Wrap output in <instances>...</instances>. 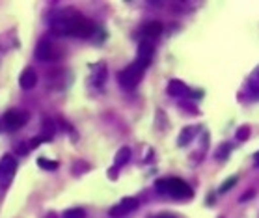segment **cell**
I'll return each mask as SVG.
<instances>
[{
    "label": "cell",
    "instance_id": "cell-10",
    "mask_svg": "<svg viewBox=\"0 0 259 218\" xmlns=\"http://www.w3.org/2000/svg\"><path fill=\"white\" fill-rule=\"evenodd\" d=\"M17 170V160L13 159L12 155H4L0 160V173L6 177H12Z\"/></svg>",
    "mask_w": 259,
    "mask_h": 218
},
{
    "label": "cell",
    "instance_id": "cell-4",
    "mask_svg": "<svg viewBox=\"0 0 259 218\" xmlns=\"http://www.w3.org/2000/svg\"><path fill=\"white\" fill-rule=\"evenodd\" d=\"M28 121V114L21 112V110H8L2 118V123H4V129L13 133V130H19L21 127H24V123Z\"/></svg>",
    "mask_w": 259,
    "mask_h": 218
},
{
    "label": "cell",
    "instance_id": "cell-22",
    "mask_svg": "<svg viewBox=\"0 0 259 218\" xmlns=\"http://www.w3.org/2000/svg\"><path fill=\"white\" fill-rule=\"evenodd\" d=\"M153 218H176L174 214H168V212H162V214H157V216H153Z\"/></svg>",
    "mask_w": 259,
    "mask_h": 218
},
{
    "label": "cell",
    "instance_id": "cell-18",
    "mask_svg": "<svg viewBox=\"0 0 259 218\" xmlns=\"http://www.w3.org/2000/svg\"><path fill=\"white\" fill-rule=\"evenodd\" d=\"M62 218H86V212H84V209H69V211L64 212V216Z\"/></svg>",
    "mask_w": 259,
    "mask_h": 218
},
{
    "label": "cell",
    "instance_id": "cell-8",
    "mask_svg": "<svg viewBox=\"0 0 259 218\" xmlns=\"http://www.w3.org/2000/svg\"><path fill=\"white\" fill-rule=\"evenodd\" d=\"M19 84H21V88L23 90H32L37 84V75H35V71L32 67H26V69L21 73V77H19Z\"/></svg>",
    "mask_w": 259,
    "mask_h": 218
},
{
    "label": "cell",
    "instance_id": "cell-11",
    "mask_svg": "<svg viewBox=\"0 0 259 218\" xmlns=\"http://www.w3.org/2000/svg\"><path fill=\"white\" fill-rule=\"evenodd\" d=\"M168 94H170L171 97H179V95H189L190 90L187 88V84H185V82H181V80L174 78V80H170V82H168Z\"/></svg>",
    "mask_w": 259,
    "mask_h": 218
},
{
    "label": "cell",
    "instance_id": "cell-24",
    "mask_svg": "<svg viewBox=\"0 0 259 218\" xmlns=\"http://www.w3.org/2000/svg\"><path fill=\"white\" fill-rule=\"evenodd\" d=\"M220 218H222V216H220Z\"/></svg>",
    "mask_w": 259,
    "mask_h": 218
},
{
    "label": "cell",
    "instance_id": "cell-19",
    "mask_svg": "<svg viewBox=\"0 0 259 218\" xmlns=\"http://www.w3.org/2000/svg\"><path fill=\"white\" fill-rule=\"evenodd\" d=\"M230 151H231V146L230 144H222V146H220V149H218V159L222 160V159H226V157H228V155H230Z\"/></svg>",
    "mask_w": 259,
    "mask_h": 218
},
{
    "label": "cell",
    "instance_id": "cell-16",
    "mask_svg": "<svg viewBox=\"0 0 259 218\" xmlns=\"http://www.w3.org/2000/svg\"><path fill=\"white\" fill-rule=\"evenodd\" d=\"M248 84H250V90L252 92H259V67L253 69V73L248 78Z\"/></svg>",
    "mask_w": 259,
    "mask_h": 218
},
{
    "label": "cell",
    "instance_id": "cell-7",
    "mask_svg": "<svg viewBox=\"0 0 259 218\" xmlns=\"http://www.w3.org/2000/svg\"><path fill=\"white\" fill-rule=\"evenodd\" d=\"M153 53H155V47L153 43L149 41V39H142L140 45H138V62H142V64L149 65L151 64V60H153Z\"/></svg>",
    "mask_w": 259,
    "mask_h": 218
},
{
    "label": "cell",
    "instance_id": "cell-6",
    "mask_svg": "<svg viewBox=\"0 0 259 218\" xmlns=\"http://www.w3.org/2000/svg\"><path fill=\"white\" fill-rule=\"evenodd\" d=\"M35 58L41 60V62H53L58 58L56 47L49 39H41V41L35 45Z\"/></svg>",
    "mask_w": 259,
    "mask_h": 218
},
{
    "label": "cell",
    "instance_id": "cell-20",
    "mask_svg": "<svg viewBox=\"0 0 259 218\" xmlns=\"http://www.w3.org/2000/svg\"><path fill=\"white\" fill-rule=\"evenodd\" d=\"M248 136H250V127L248 125H244V127H241V129L237 130V138L239 140H248Z\"/></svg>",
    "mask_w": 259,
    "mask_h": 218
},
{
    "label": "cell",
    "instance_id": "cell-12",
    "mask_svg": "<svg viewBox=\"0 0 259 218\" xmlns=\"http://www.w3.org/2000/svg\"><path fill=\"white\" fill-rule=\"evenodd\" d=\"M142 34L146 35L147 39H149V37H159V35L162 34V24H160L159 21H151V23L144 24Z\"/></svg>",
    "mask_w": 259,
    "mask_h": 218
},
{
    "label": "cell",
    "instance_id": "cell-14",
    "mask_svg": "<svg viewBox=\"0 0 259 218\" xmlns=\"http://www.w3.org/2000/svg\"><path fill=\"white\" fill-rule=\"evenodd\" d=\"M196 133H198V129L196 127H185V129L181 130V135H179V146H187V144H190L192 142V138L196 136Z\"/></svg>",
    "mask_w": 259,
    "mask_h": 218
},
{
    "label": "cell",
    "instance_id": "cell-3",
    "mask_svg": "<svg viewBox=\"0 0 259 218\" xmlns=\"http://www.w3.org/2000/svg\"><path fill=\"white\" fill-rule=\"evenodd\" d=\"M146 65L135 60L133 64H129L125 69H121L118 73V82L119 86L123 90H135L138 84H140L142 77H144V73H146Z\"/></svg>",
    "mask_w": 259,
    "mask_h": 218
},
{
    "label": "cell",
    "instance_id": "cell-5",
    "mask_svg": "<svg viewBox=\"0 0 259 218\" xmlns=\"http://www.w3.org/2000/svg\"><path fill=\"white\" fill-rule=\"evenodd\" d=\"M138 207H140V201L136 200V198H123L119 203H116V205L108 211V214L112 218H121V216L131 214V212H135Z\"/></svg>",
    "mask_w": 259,
    "mask_h": 218
},
{
    "label": "cell",
    "instance_id": "cell-15",
    "mask_svg": "<svg viewBox=\"0 0 259 218\" xmlns=\"http://www.w3.org/2000/svg\"><path fill=\"white\" fill-rule=\"evenodd\" d=\"M43 138H47V140H53V136H54V123H53V119H49V118H45L43 119Z\"/></svg>",
    "mask_w": 259,
    "mask_h": 218
},
{
    "label": "cell",
    "instance_id": "cell-17",
    "mask_svg": "<svg viewBox=\"0 0 259 218\" xmlns=\"http://www.w3.org/2000/svg\"><path fill=\"white\" fill-rule=\"evenodd\" d=\"M37 166H41L43 170H56L58 168V162L56 160H49L45 157H39L37 159Z\"/></svg>",
    "mask_w": 259,
    "mask_h": 218
},
{
    "label": "cell",
    "instance_id": "cell-2",
    "mask_svg": "<svg viewBox=\"0 0 259 218\" xmlns=\"http://www.w3.org/2000/svg\"><path fill=\"white\" fill-rule=\"evenodd\" d=\"M155 189H157V192H160V194L171 196V198H176V200H189V198H192V194H194V190L190 189L189 183H185L179 177L159 179V181L155 183Z\"/></svg>",
    "mask_w": 259,
    "mask_h": 218
},
{
    "label": "cell",
    "instance_id": "cell-1",
    "mask_svg": "<svg viewBox=\"0 0 259 218\" xmlns=\"http://www.w3.org/2000/svg\"><path fill=\"white\" fill-rule=\"evenodd\" d=\"M51 28L58 35H75V37H92L95 32V24L82 13L75 10H64L51 21Z\"/></svg>",
    "mask_w": 259,
    "mask_h": 218
},
{
    "label": "cell",
    "instance_id": "cell-13",
    "mask_svg": "<svg viewBox=\"0 0 259 218\" xmlns=\"http://www.w3.org/2000/svg\"><path fill=\"white\" fill-rule=\"evenodd\" d=\"M129 159H131V149L129 148H121L116 153V157H114V168H121V166H125L127 162H129Z\"/></svg>",
    "mask_w": 259,
    "mask_h": 218
},
{
    "label": "cell",
    "instance_id": "cell-23",
    "mask_svg": "<svg viewBox=\"0 0 259 218\" xmlns=\"http://www.w3.org/2000/svg\"><path fill=\"white\" fill-rule=\"evenodd\" d=\"M255 166H259V151L255 153Z\"/></svg>",
    "mask_w": 259,
    "mask_h": 218
},
{
    "label": "cell",
    "instance_id": "cell-9",
    "mask_svg": "<svg viewBox=\"0 0 259 218\" xmlns=\"http://www.w3.org/2000/svg\"><path fill=\"white\" fill-rule=\"evenodd\" d=\"M106 65L103 64V62H99V64H95L94 67H92V82H94V86H97V88H101L103 84H105L106 80Z\"/></svg>",
    "mask_w": 259,
    "mask_h": 218
},
{
    "label": "cell",
    "instance_id": "cell-21",
    "mask_svg": "<svg viewBox=\"0 0 259 218\" xmlns=\"http://www.w3.org/2000/svg\"><path fill=\"white\" fill-rule=\"evenodd\" d=\"M235 183H237V177H230V179H228V181H226V183L220 187V192H226V190H230Z\"/></svg>",
    "mask_w": 259,
    "mask_h": 218
}]
</instances>
